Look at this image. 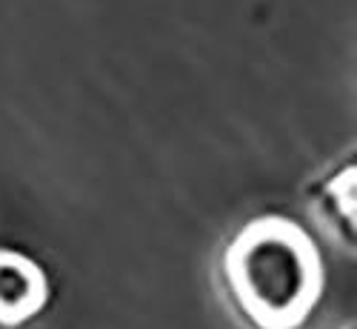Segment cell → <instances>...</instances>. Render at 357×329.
Instances as JSON below:
<instances>
[{
	"mask_svg": "<svg viewBox=\"0 0 357 329\" xmlns=\"http://www.w3.org/2000/svg\"><path fill=\"white\" fill-rule=\"evenodd\" d=\"M226 284L257 329H297L323 292V261L289 218H257L234 235L223 258Z\"/></svg>",
	"mask_w": 357,
	"mask_h": 329,
	"instance_id": "6da1fadb",
	"label": "cell"
},
{
	"mask_svg": "<svg viewBox=\"0 0 357 329\" xmlns=\"http://www.w3.org/2000/svg\"><path fill=\"white\" fill-rule=\"evenodd\" d=\"M49 301L43 269L20 252H0V326L35 318Z\"/></svg>",
	"mask_w": 357,
	"mask_h": 329,
	"instance_id": "7a4b0ae2",
	"label": "cell"
},
{
	"mask_svg": "<svg viewBox=\"0 0 357 329\" xmlns=\"http://www.w3.org/2000/svg\"><path fill=\"white\" fill-rule=\"evenodd\" d=\"M323 200L326 206L337 209V218L343 224H354V166L340 169L329 184L323 187Z\"/></svg>",
	"mask_w": 357,
	"mask_h": 329,
	"instance_id": "3957f363",
	"label": "cell"
}]
</instances>
